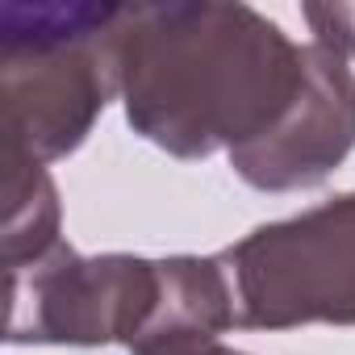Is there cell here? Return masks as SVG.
<instances>
[{"mask_svg": "<svg viewBox=\"0 0 355 355\" xmlns=\"http://www.w3.org/2000/svg\"><path fill=\"white\" fill-rule=\"evenodd\" d=\"M9 276V343L138 347L159 305V259H84L67 243Z\"/></svg>", "mask_w": 355, "mask_h": 355, "instance_id": "cell-4", "label": "cell"}, {"mask_svg": "<svg viewBox=\"0 0 355 355\" xmlns=\"http://www.w3.org/2000/svg\"><path fill=\"white\" fill-rule=\"evenodd\" d=\"M113 88L130 125L175 159L243 150L305 84V46L247 5H117Z\"/></svg>", "mask_w": 355, "mask_h": 355, "instance_id": "cell-1", "label": "cell"}, {"mask_svg": "<svg viewBox=\"0 0 355 355\" xmlns=\"http://www.w3.org/2000/svg\"><path fill=\"white\" fill-rule=\"evenodd\" d=\"M218 259L230 276L239 326H355V193L259 226Z\"/></svg>", "mask_w": 355, "mask_h": 355, "instance_id": "cell-3", "label": "cell"}, {"mask_svg": "<svg viewBox=\"0 0 355 355\" xmlns=\"http://www.w3.org/2000/svg\"><path fill=\"white\" fill-rule=\"evenodd\" d=\"M134 355H243V351H230L214 338V343H184V347H159V351H134Z\"/></svg>", "mask_w": 355, "mask_h": 355, "instance_id": "cell-8", "label": "cell"}, {"mask_svg": "<svg viewBox=\"0 0 355 355\" xmlns=\"http://www.w3.org/2000/svg\"><path fill=\"white\" fill-rule=\"evenodd\" d=\"M59 247V193L51 171L5 150V272L26 268Z\"/></svg>", "mask_w": 355, "mask_h": 355, "instance_id": "cell-7", "label": "cell"}, {"mask_svg": "<svg viewBox=\"0 0 355 355\" xmlns=\"http://www.w3.org/2000/svg\"><path fill=\"white\" fill-rule=\"evenodd\" d=\"M230 326H239V318H234V293L222 259L171 255L159 259V305L134 351L214 343Z\"/></svg>", "mask_w": 355, "mask_h": 355, "instance_id": "cell-6", "label": "cell"}, {"mask_svg": "<svg viewBox=\"0 0 355 355\" xmlns=\"http://www.w3.org/2000/svg\"><path fill=\"white\" fill-rule=\"evenodd\" d=\"M355 146V71L351 59L305 42V84L288 113L230 163L251 189L293 193L313 189Z\"/></svg>", "mask_w": 355, "mask_h": 355, "instance_id": "cell-5", "label": "cell"}, {"mask_svg": "<svg viewBox=\"0 0 355 355\" xmlns=\"http://www.w3.org/2000/svg\"><path fill=\"white\" fill-rule=\"evenodd\" d=\"M117 5H0L5 150L34 163L71 155L117 96L109 30Z\"/></svg>", "mask_w": 355, "mask_h": 355, "instance_id": "cell-2", "label": "cell"}]
</instances>
